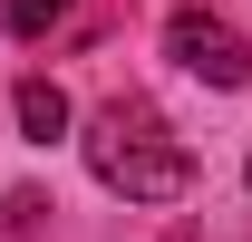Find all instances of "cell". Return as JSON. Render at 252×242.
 <instances>
[{"mask_svg": "<svg viewBox=\"0 0 252 242\" xmlns=\"http://www.w3.org/2000/svg\"><path fill=\"white\" fill-rule=\"evenodd\" d=\"M88 175L107 184V194H126V204H185L194 194V155L165 136L156 107H136V97H117V107H97L88 117Z\"/></svg>", "mask_w": 252, "mask_h": 242, "instance_id": "obj_1", "label": "cell"}, {"mask_svg": "<svg viewBox=\"0 0 252 242\" xmlns=\"http://www.w3.org/2000/svg\"><path fill=\"white\" fill-rule=\"evenodd\" d=\"M165 49H175V59H185L204 88H243V78H252V39H243V30H223L214 10H175Z\"/></svg>", "mask_w": 252, "mask_h": 242, "instance_id": "obj_2", "label": "cell"}, {"mask_svg": "<svg viewBox=\"0 0 252 242\" xmlns=\"http://www.w3.org/2000/svg\"><path fill=\"white\" fill-rule=\"evenodd\" d=\"M20 126H30V146H59L68 136V97L49 78H20Z\"/></svg>", "mask_w": 252, "mask_h": 242, "instance_id": "obj_3", "label": "cell"}, {"mask_svg": "<svg viewBox=\"0 0 252 242\" xmlns=\"http://www.w3.org/2000/svg\"><path fill=\"white\" fill-rule=\"evenodd\" d=\"M68 10H78V0H10V30H20V39H39V30H59Z\"/></svg>", "mask_w": 252, "mask_h": 242, "instance_id": "obj_4", "label": "cell"}, {"mask_svg": "<svg viewBox=\"0 0 252 242\" xmlns=\"http://www.w3.org/2000/svg\"><path fill=\"white\" fill-rule=\"evenodd\" d=\"M0 20H10V0H0Z\"/></svg>", "mask_w": 252, "mask_h": 242, "instance_id": "obj_5", "label": "cell"}, {"mask_svg": "<svg viewBox=\"0 0 252 242\" xmlns=\"http://www.w3.org/2000/svg\"><path fill=\"white\" fill-rule=\"evenodd\" d=\"M243 175H252V155H243Z\"/></svg>", "mask_w": 252, "mask_h": 242, "instance_id": "obj_6", "label": "cell"}]
</instances>
